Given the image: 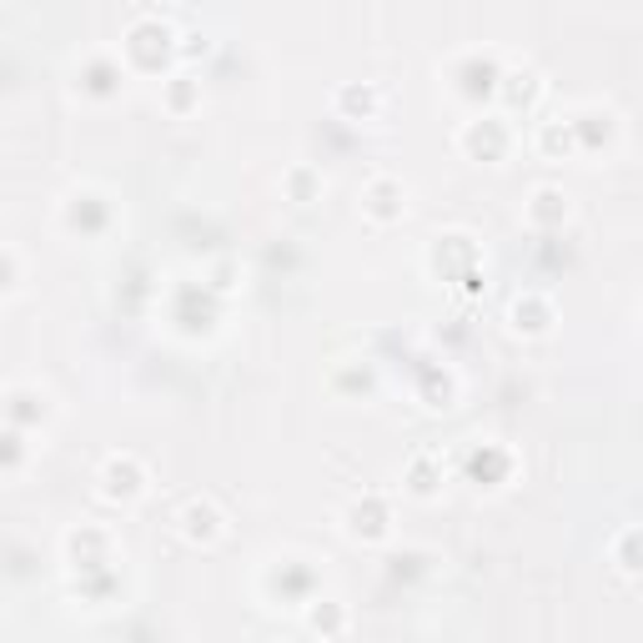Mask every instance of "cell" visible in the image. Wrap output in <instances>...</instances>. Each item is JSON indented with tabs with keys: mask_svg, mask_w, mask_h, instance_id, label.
Instances as JSON below:
<instances>
[{
	"mask_svg": "<svg viewBox=\"0 0 643 643\" xmlns=\"http://www.w3.org/2000/svg\"><path fill=\"white\" fill-rule=\"evenodd\" d=\"M508 467H512V458L503 453L498 442H483V448H473V453H467V477H473V483H483V488H498L503 477H508Z\"/></svg>",
	"mask_w": 643,
	"mask_h": 643,
	"instance_id": "obj_10",
	"label": "cell"
},
{
	"mask_svg": "<svg viewBox=\"0 0 643 643\" xmlns=\"http://www.w3.org/2000/svg\"><path fill=\"white\" fill-rule=\"evenodd\" d=\"M337 106L352 111V116H372V111H377V91H372V86H342V91H337Z\"/></svg>",
	"mask_w": 643,
	"mask_h": 643,
	"instance_id": "obj_20",
	"label": "cell"
},
{
	"mask_svg": "<svg viewBox=\"0 0 643 643\" xmlns=\"http://www.w3.org/2000/svg\"><path fill=\"white\" fill-rule=\"evenodd\" d=\"M563 216H568V196L553 187H543L533 202H528V222H533V227H563Z\"/></svg>",
	"mask_w": 643,
	"mask_h": 643,
	"instance_id": "obj_15",
	"label": "cell"
},
{
	"mask_svg": "<svg viewBox=\"0 0 643 643\" xmlns=\"http://www.w3.org/2000/svg\"><path fill=\"white\" fill-rule=\"evenodd\" d=\"M549 327H553V307L543 297H518V302H512V332L543 337Z\"/></svg>",
	"mask_w": 643,
	"mask_h": 643,
	"instance_id": "obj_12",
	"label": "cell"
},
{
	"mask_svg": "<svg viewBox=\"0 0 643 643\" xmlns=\"http://www.w3.org/2000/svg\"><path fill=\"white\" fill-rule=\"evenodd\" d=\"M347 533L362 538V543H382V538L393 533V508H387V498L368 493L362 503H352V508H347Z\"/></svg>",
	"mask_w": 643,
	"mask_h": 643,
	"instance_id": "obj_4",
	"label": "cell"
},
{
	"mask_svg": "<svg viewBox=\"0 0 643 643\" xmlns=\"http://www.w3.org/2000/svg\"><path fill=\"white\" fill-rule=\"evenodd\" d=\"M196 101H202V91H196V81H191V76H171V81H167V106L181 116V111H191V106H196Z\"/></svg>",
	"mask_w": 643,
	"mask_h": 643,
	"instance_id": "obj_22",
	"label": "cell"
},
{
	"mask_svg": "<svg viewBox=\"0 0 643 643\" xmlns=\"http://www.w3.org/2000/svg\"><path fill=\"white\" fill-rule=\"evenodd\" d=\"M633 568H639V563H633V533H629L623 538V573H633Z\"/></svg>",
	"mask_w": 643,
	"mask_h": 643,
	"instance_id": "obj_25",
	"label": "cell"
},
{
	"mask_svg": "<svg viewBox=\"0 0 643 643\" xmlns=\"http://www.w3.org/2000/svg\"><path fill=\"white\" fill-rule=\"evenodd\" d=\"M286 191H292V202H317L322 177L312 167H292V171H286Z\"/></svg>",
	"mask_w": 643,
	"mask_h": 643,
	"instance_id": "obj_21",
	"label": "cell"
},
{
	"mask_svg": "<svg viewBox=\"0 0 643 643\" xmlns=\"http://www.w3.org/2000/svg\"><path fill=\"white\" fill-rule=\"evenodd\" d=\"M232 277H237V267H232V262H216L212 267V286H216V292H232V286H237Z\"/></svg>",
	"mask_w": 643,
	"mask_h": 643,
	"instance_id": "obj_24",
	"label": "cell"
},
{
	"mask_svg": "<svg viewBox=\"0 0 643 643\" xmlns=\"http://www.w3.org/2000/svg\"><path fill=\"white\" fill-rule=\"evenodd\" d=\"M307 629L322 633V639H337L347 629V608L337 598H312L307 603Z\"/></svg>",
	"mask_w": 643,
	"mask_h": 643,
	"instance_id": "obj_14",
	"label": "cell"
},
{
	"mask_svg": "<svg viewBox=\"0 0 643 643\" xmlns=\"http://www.w3.org/2000/svg\"><path fill=\"white\" fill-rule=\"evenodd\" d=\"M31 458V442L21 428H0V473H15V467Z\"/></svg>",
	"mask_w": 643,
	"mask_h": 643,
	"instance_id": "obj_18",
	"label": "cell"
},
{
	"mask_svg": "<svg viewBox=\"0 0 643 643\" xmlns=\"http://www.w3.org/2000/svg\"><path fill=\"white\" fill-rule=\"evenodd\" d=\"M146 467L136 463L132 453H116V458H106V467H101V493H106L111 503H136L146 493Z\"/></svg>",
	"mask_w": 643,
	"mask_h": 643,
	"instance_id": "obj_3",
	"label": "cell"
},
{
	"mask_svg": "<svg viewBox=\"0 0 643 643\" xmlns=\"http://www.w3.org/2000/svg\"><path fill=\"white\" fill-rule=\"evenodd\" d=\"M5 413H11L15 428H31V422H46L50 417V397L36 387H11L5 393Z\"/></svg>",
	"mask_w": 643,
	"mask_h": 643,
	"instance_id": "obj_11",
	"label": "cell"
},
{
	"mask_svg": "<svg viewBox=\"0 0 643 643\" xmlns=\"http://www.w3.org/2000/svg\"><path fill=\"white\" fill-rule=\"evenodd\" d=\"M181 533L191 538V543H216V538L227 533V523H222V512H216V503L196 498L181 508Z\"/></svg>",
	"mask_w": 643,
	"mask_h": 643,
	"instance_id": "obj_9",
	"label": "cell"
},
{
	"mask_svg": "<svg viewBox=\"0 0 643 643\" xmlns=\"http://www.w3.org/2000/svg\"><path fill=\"white\" fill-rule=\"evenodd\" d=\"M126 50H132V60L142 71H156L171 56V31L167 25H136L132 36H126Z\"/></svg>",
	"mask_w": 643,
	"mask_h": 643,
	"instance_id": "obj_7",
	"label": "cell"
},
{
	"mask_svg": "<svg viewBox=\"0 0 643 643\" xmlns=\"http://www.w3.org/2000/svg\"><path fill=\"white\" fill-rule=\"evenodd\" d=\"M66 559H71V568L81 573H95L111 563V538L101 533V528H76L71 538H66Z\"/></svg>",
	"mask_w": 643,
	"mask_h": 643,
	"instance_id": "obj_6",
	"label": "cell"
},
{
	"mask_svg": "<svg viewBox=\"0 0 643 643\" xmlns=\"http://www.w3.org/2000/svg\"><path fill=\"white\" fill-rule=\"evenodd\" d=\"M498 60L493 56H463L458 60V71H453V81H458V91L463 95H488V91H498Z\"/></svg>",
	"mask_w": 643,
	"mask_h": 643,
	"instance_id": "obj_8",
	"label": "cell"
},
{
	"mask_svg": "<svg viewBox=\"0 0 643 643\" xmlns=\"http://www.w3.org/2000/svg\"><path fill=\"white\" fill-rule=\"evenodd\" d=\"M453 397H458L453 372H438V368L422 372V407H432V413H448V407H453Z\"/></svg>",
	"mask_w": 643,
	"mask_h": 643,
	"instance_id": "obj_16",
	"label": "cell"
},
{
	"mask_svg": "<svg viewBox=\"0 0 643 643\" xmlns=\"http://www.w3.org/2000/svg\"><path fill=\"white\" fill-rule=\"evenodd\" d=\"M403 212H407V191H403V181H393V177L368 181V191H362V216H368V222L387 227V222H403Z\"/></svg>",
	"mask_w": 643,
	"mask_h": 643,
	"instance_id": "obj_5",
	"label": "cell"
},
{
	"mask_svg": "<svg viewBox=\"0 0 643 643\" xmlns=\"http://www.w3.org/2000/svg\"><path fill=\"white\" fill-rule=\"evenodd\" d=\"M538 146L549 156H559V151H573V132H568V121H549L543 132H538Z\"/></svg>",
	"mask_w": 643,
	"mask_h": 643,
	"instance_id": "obj_23",
	"label": "cell"
},
{
	"mask_svg": "<svg viewBox=\"0 0 643 643\" xmlns=\"http://www.w3.org/2000/svg\"><path fill=\"white\" fill-rule=\"evenodd\" d=\"M512 146V132L503 116H477L463 126V151L473 156V161H503Z\"/></svg>",
	"mask_w": 643,
	"mask_h": 643,
	"instance_id": "obj_2",
	"label": "cell"
},
{
	"mask_svg": "<svg viewBox=\"0 0 643 643\" xmlns=\"http://www.w3.org/2000/svg\"><path fill=\"white\" fill-rule=\"evenodd\" d=\"M116 81H121V66L111 56H91L86 60V71H81V86L91 95H111L116 91Z\"/></svg>",
	"mask_w": 643,
	"mask_h": 643,
	"instance_id": "obj_17",
	"label": "cell"
},
{
	"mask_svg": "<svg viewBox=\"0 0 643 643\" xmlns=\"http://www.w3.org/2000/svg\"><path fill=\"white\" fill-rule=\"evenodd\" d=\"M438 483H442L438 463H432V458H413V467H407V493H417V498H432V493H438Z\"/></svg>",
	"mask_w": 643,
	"mask_h": 643,
	"instance_id": "obj_19",
	"label": "cell"
},
{
	"mask_svg": "<svg viewBox=\"0 0 643 643\" xmlns=\"http://www.w3.org/2000/svg\"><path fill=\"white\" fill-rule=\"evenodd\" d=\"M498 91L508 95L512 111H528L538 95H543V81H538V71H503L498 76Z\"/></svg>",
	"mask_w": 643,
	"mask_h": 643,
	"instance_id": "obj_13",
	"label": "cell"
},
{
	"mask_svg": "<svg viewBox=\"0 0 643 643\" xmlns=\"http://www.w3.org/2000/svg\"><path fill=\"white\" fill-rule=\"evenodd\" d=\"M60 222H66V232H81V237H95V232L111 227V202L101 196V191H71L66 196V206H60Z\"/></svg>",
	"mask_w": 643,
	"mask_h": 643,
	"instance_id": "obj_1",
	"label": "cell"
}]
</instances>
